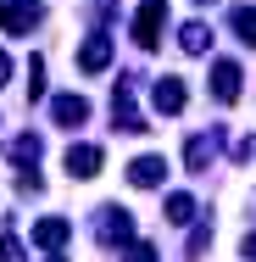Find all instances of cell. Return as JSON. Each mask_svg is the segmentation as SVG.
<instances>
[{"label":"cell","mask_w":256,"mask_h":262,"mask_svg":"<svg viewBox=\"0 0 256 262\" xmlns=\"http://www.w3.org/2000/svg\"><path fill=\"white\" fill-rule=\"evenodd\" d=\"M161 28H167V0H145L139 17H134V45L156 51V45H161Z\"/></svg>","instance_id":"6da1fadb"},{"label":"cell","mask_w":256,"mask_h":262,"mask_svg":"<svg viewBox=\"0 0 256 262\" xmlns=\"http://www.w3.org/2000/svg\"><path fill=\"white\" fill-rule=\"evenodd\" d=\"M39 17H45L39 0H0V28H6V34H28Z\"/></svg>","instance_id":"7a4b0ae2"},{"label":"cell","mask_w":256,"mask_h":262,"mask_svg":"<svg viewBox=\"0 0 256 262\" xmlns=\"http://www.w3.org/2000/svg\"><path fill=\"white\" fill-rule=\"evenodd\" d=\"M151 101H156V112H161V117H178V112H184V101H190V90H184V78H173V73H167V78H156Z\"/></svg>","instance_id":"3957f363"},{"label":"cell","mask_w":256,"mask_h":262,"mask_svg":"<svg viewBox=\"0 0 256 262\" xmlns=\"http://www.w3.org/2000/svg\"><path fill=\"white\" fill-rule=\"evenodd\" d=\"M101 240H106V246H128V240H134V212L101 207Z\"/></svg>","instance_id":"277c9868"},{"label":"cell","mask_w":256,"mask_h":262,"mask_svg":"<svg viewBox=\"0 0 256 262\" xmlns=\"http://www.w3.org/2000/svg\"><path fill=\"white\" fill-rule=\"evenodd\" d=\"M161 179H167V157H134L128 162V184L134 190H156Z\"/></svg>","instance_id":"5b68a950"},{"label":"cell","mask_w":256,"mask_h":262,"mask_svg":"<svg viewBox=\"0 0 256 262\" xmlns=\"http://www.w3.org/2000/svg\"><path fill=\"white\" fill-rule=\"evenodd\" d=\"M67 173H73V179H95V173H101V145H67Z\"/></svg>","instance_id":"8992f818"},{"label":"cell","mask_w":256,"mask_h":262,"mask_svg":"<svg viewBox=\"0 0 256 262\" xmlns=\"http://www.w3.org/2000/svg\"><path fill=\"white\" fill-rule=\"evenodd\" d=\"M240 84H245V78H240V67H234V61H217V67H212V95H217L223 106L240 101Z\"/></svg>","instance_id":"52a82bcc"},{"label":"cell","mask_w":256,"mask_h":262,"mask_svg":"<svg viewBox=\"0 0 256 262\" xmlns=\"http://www.w3.org/2000/svg\"><path fill=\"white\" fill-rule=\"evenodd\" d=\"M67 240H73V223H67V217H39V223H34V246L56 251V246H67Z\"/></svg>","instance_id":"ba28073f"},{"label":"cell","mask_w":256,"mask_h":262,"mask_svg":"<svg viewBox=\"0 0 256 262\" xmlns=\"http://www.w3.org/2000/svg\"><path fill=\"white\" fill-rule=\"evenodd\" d=\"M51 117L61 123V128H78V123L89 117V101H84V95H56V101H51Z\"/></svg>","instance_id":"9c48e42d"},{"label":"cell","mask_w":256,"mask_h":262,"mask_svg":"<svg viewBox=\"0 0 256 262\" xmlns=\"http://www.w3.org/2000/svg\"><path fill=\"white\" fill-rule=\"evenodd\" d=\"M78 67H84V73L111 67V39H106V34H89V39H84V51H78Z\"/></svg>","instance_id":"30bf717a"},{"label":"cell","mask_w":256,"mask_h":262,"mask_svg":"<svg viewBox=\"0 0 256 262\" xmlns=\"http://www.w3.org/2000/svg\"><path fill=\"white\" fill-rule=\"evenodd\" d=\"M178 45H184V51H190V56H201L206 45H212V28H206V23H190V28L178 34Z\"/></svg>","instance_id":"8fae6325"},{"label":"cell","mask_w":256,"mask_h":262,"mask_svg":"<svg viewBox=\"0 0 256 262\" xmlns=\"http://www.w3.org/2000/svg\"><path fill=\"white\" fill-rule=\"evenodd\" d=\"M228 23H234V34H240L245 45H256V6H234V17H228Z\"/></svg>","instance_id":"7c38bea8"},{"label":"cell","mask_w":256,"mask_h":262,"mask_svg":"<svg viewBox=\"0 0 256 262\" xmlns=\"http://www.w3.org/2000/svg\"><path fill=\"white\" fill-rule=\"evenodd\" d=\"M39 151H45V145H39V134H22V140H11V157H17V162H28V167L39 162Z\"/></svg>","instance_id":"4fadbf2b"},{"label":"cell","mask_w":256,"mask_h":262,"mask_svg":"<svg viewBox=\"0 0 256 262\" xmlns=\"http://www.w3.org/2000/svg\"><path fill=\"white\" fill-rule=\"evenodd\" d=\"M167 223H195V201L190 195H167Z\"/></svg>","instance_id":"5bb4252c"},{"label":"cell","mask_w":256,"mask_h":262,"mask_svg":"<svg viewBox=\"0 0 256 262\" xmlns=\"http://www.w3.org/2000/svg\"><path fill=\"white\" fill-rule=\"evenodd\" d=\"M184 162H190V167L201 173L206 162H212V140H206V134H195V140H190V151H184Z\"/></svg>","instance_id":"9a60e30c"},{"label":"cell","mask_w":256,"mask_h":262,"mask_svg":"<svg viewBox=\"0 0 256 262\" xmlns=\"http://www.w3.org/2000/svg\"><path fill=\"white\" fill-rule=\"evenodd\" d=\"M39 95H45V61L34 56L28 61V101H39Z\"/></svg>","instance_id":"2e32d148"},{"label":"cell","mask_w":256,"mask_h":262,"mask_svg":"<svg viewBox=\"0 0 256 262\" xmlns=\"http://www.w3.org/2000/svg\"><path fill=\"white\" fill-rule=\"evenodd\" d=\"M0 262H22V240L17 234H0Z\"/></svg>","instance_id":"e0dca14e"},{"label":"cell","mask_w":256,"mask_h":262,"mask_svg":"<svg viewBox=\"0 0 256 262\" xmlns=\"http://www.w3.org/2000/svg\"><path fill=\"white\" fill-rule=\"evenodd\" d=\"M128 262H156V246H145V240H139V246H128Z\"/></svg>","instance_id":"ac0fdd59"},{"label":"cell","mask_w":256,"mask_h":262,"mask_svg":"<svg viewBox=\"0 0 256 262\" xmlns=\"http://www.w3.org/2000/svg\"><path fill=\"white\" fill-rule=\"evenodd\" d=\"M6 78H11V56L0 51V84H6Z\"/></svg>","instance_id":"d6986e66"},{"label":"cell","mask_w":256,"mask_h":262,"mask_svg":"<svg viewBox=\"0 0 256 262\" xmlns=\"http://www.w3.org/2000/svg\"><path fill=\"white\" fill-rule=\"evenodd\" d=\"M245 257H251V262H256V234H245Z\"/></svg>","instance_id":"ffe728a7"},{"label":"cell","mask_w":256,"mask_h":262,"mask_svg":"<svg viewBox=\"0 0 256 262\" xmlns=\"http://www.w3.org/2000/svg\"><path fill=\"white\" fill-rule=\"evenodd\" d=\"M51 262H61V257H51Z\"/></svg>","instance_id":"44dd1931"}]
</instances>
